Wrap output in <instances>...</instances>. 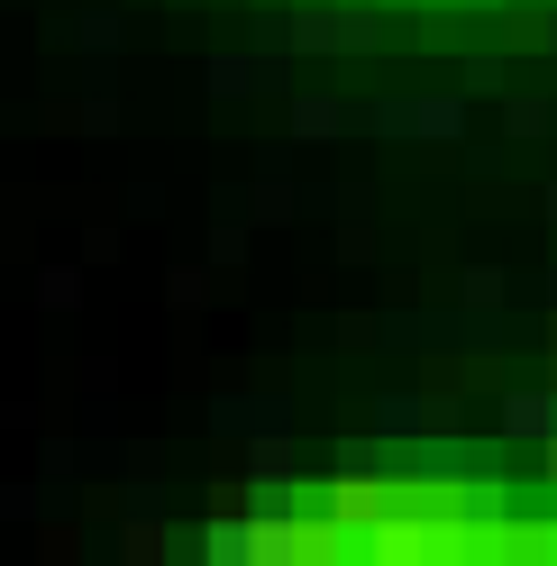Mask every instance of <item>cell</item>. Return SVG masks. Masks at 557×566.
<instances>
[{"mask_svg":"<svg viewBox=\"0 0 557 566\" xmlns=\"http://www.w3.org/2000/svg\"><path fill=\"white\" fill-rule=\"evenodd\" d=\"M293 46H311V55H357V46H375V28H366V19H302Z\"/></svg>","mask_w":557,"mask_h":566,"instance_id":"cell-1","label":"cell"},{"mask_svg":"<svg viewBox=\"0 0 557 566\" xmlns=\"http://www.w3.org/2000/svg\"><path fill=\"white\" fill-rule=\"evenodd\" d=\"M503 430H512V439H557V402H548V394H512Z\"/></svg>","mask_w":557,"mask_h":566,"instance_id":"cell-2","label":"cell"},{"mask_svg":"<svg viewBox=\"0 0 557 566\" xmlns=\"http://www.w3.org/2000/svg\"><path fill=\"white\" fill-rule=\"evenodd\" d=\"M393 128H430V137H458V128H466V111H458V101H421V111H393Z\"/></svg>","mask_w":557,"mask_h":566,"instance_id":"cell-3","label":"cell"},{"mask_svg":"<svg viewBox=\"0 0 557 566\" xmlns=\"http://www.w3.org/2000/svg\"><path fill=\"white\" fill-rule=\"evenodd\" d=\"M293 128H302V137H329V128H338V101H302Z\"/></svg>","mask_w":557,"mask_h":566,"instance_id":"cell-4","label":"cell"},{"mask_svg":"<svg viewBox=\"0 0 557 566\" xmlns=\"http://www.w3.org/2000/svg\"><path fill=\"white\" fill-rule=\"evenodd\" d=\"M548 220H557V184H548Z\"/></svg>","mask_w":557,"mask_h":566,"instance_id":"cell-5","label":"cell"},{"mask_svg":"<svg viewBox=\"0 0 557 566\" xmlns=\"http://www.w3.org/2000/svg\"><path fill=\"white\" fill-rule=\"evenodd\" d=\"M548 38H557V28H548Z\"/></svg>","mask_w":557,"mask_h":566,"instance_id":"cell-6","label":"cell"}]
</instances>
